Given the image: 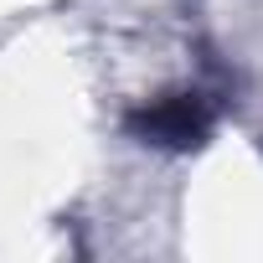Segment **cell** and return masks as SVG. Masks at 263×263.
<instances>
[{"mask_svg":"<svg viewBox=\"0 0 263 263\" xmlns=\"http://www.w3.org/2000/svg\"><path fill=\"white\" fill-rule=\"evenodd\" d=\"M129 129L145 140V145H165V150H191L206 140L212 129V114L196 93H176V98H160L150 108H140L129 119Z\"/></svg>","mask_w":263,"mask_h":263,"instance_id":"6da1fadb","label":"cell"}]
</instances>
